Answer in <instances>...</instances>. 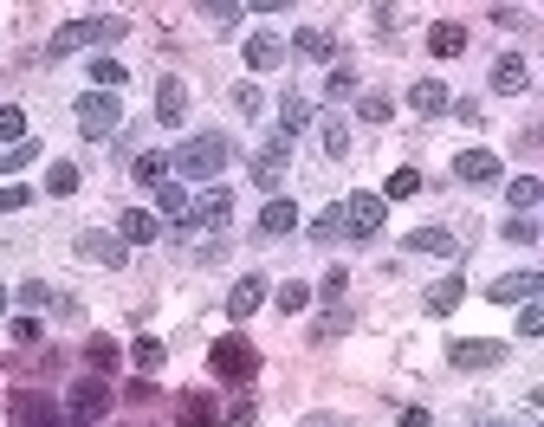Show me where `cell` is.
<instances>
[{
  "label": "cell",
  "instance_id": "681fc988",
  "mask_svg": "<svg viewBox=\"0 0 544 427\" xmlns=\"http://www.w3.org/2000/svg\"><path fill=\"white\" fill-rule=\"evenodd\" d=\"M363 123H389V98H383V91H370V98H363Z\"/></svg>",
  "mask_w": 544,
  "mask_h": 427
},
{
  "label": "cell",
  "instance_id": "d6a6232c",
  "mask_svg": "<svg viewBox=\"0 0 544 427\" xmlns=\"http://www.w3.org/2000/svg\"><path fill=\"white\" fill-rule=\"evenodd\" d=\"M85 363H91V376H111V369H117V343L111 337H91L85 343Z\"/></svg>",
  "mask_w": 544,
  "mask_h": 427
},
{
  "label": "cell",
  "instance_id": "836d02e7",
  "mask_svg": "<svg viewBox=\"0 0 544 427\" xmlns=\"http://www.w3.org/2000/svg\"><path fill=\"white\" fill-rule=\"evenodd\" d=\"M124 65H117V59H104V52H98V59H91V91H117V85H124Z\"/></svg>",
  "mask_w": 544,
  "mask_h": 427
},
{
  "label": "cell",
  "instance_id": "f5cc1de1",
  "mask_svg": "<svg viewBox=\"0 0 544 427\" xmlns=\"http://www.w3.org/2000/svg\"><path fill=\"white\" fill-rule=\"evenodd\" d=\"M305 427H337V415H311V421H305Z\"/></svg>",
  "mask_w": 544,
  "mask_h": 427
},
{
  "label": "cell",
  "instance_id": "4316f807",
  "mask_svg": "<svg viewBox=\"0 0 544 427\" xmlns=\"http://www.w3.org/2000/svg\"><path fill=\"white\" fill-rule=\"evenodd\" d=\"M130 175H136L143 188H156V182H169L175 169H169V156H162V149H149V156H136V169H130Z\"/></svg>",
  "mask_w": 544,
  "mask_h": 427
},
{
  "label": "cell",
  "instance_id": "ffe728a7",
  "mask_svg": "<svg viewBox=\"0 0 544 427\" xmlns=\"http://www.w3.org/2000/svg\"><path fill=\"white\" fill-rule=\"evenodd\" d=\"M292 227H298V208H292V201H279V195H272L266 208H260V233H266V240H285Z\"/></svg>",
  "mask_w": 544,
  "mask_h": 427
},
{
  "label": "cell",
  "instance_id": "74e56055",
  "mask_svg": "<svg viewBox=\"0 0 544 427\" xmlns=\"http://www.w3.org/2000/svg\"><path fill=\"white\" fill-rule=\"evenodd\" d=\"M324 91H331V104L357 98V72H350V65H331V78H324Z\"/></svg>",
  "mask_w": 544,
  "mask_h": 427
},
{
  "label": "cell",
  "instance_id": "bcb514c9",
  "mask_svg": "<svg viewBox=\"0 0 544 427\" xmlns=\"http://www.w3.org/2000/svg\"><path fill=\"white\" fill-rule=\"evenodd\" d=\"M318 292H324V298H344V292H350V272H344V266H331V272L318 279Z\"/></svg>",
  "mask_w": 544,
  "mask_h": 427
},
{
  "label": "cell",
  "instance_id": "c3c4849f",
  "mask_svg": "<svg viewBox=\"0 0 544 427\" xmlns=\"http://www.w3.org/2000/svg\"><path fill=\"white\" fill-rule=\"evenodd\" d=\"M26 201H33V195H26V188H20V182H7V188H0V214H20V208H26Z\"/></svg>",
  "mask_w": 544,
  "mask_h": 427
},
{
  "label": "cell",
  "instance_id": "52a82bcc",
  "mask_svg": "<svg viewBox=\"0 0 544 427\" xmlns=\"http://www.w3.org/2000/svg\"><path fill=\"white\" fill-rule=\"evenodd\" d=\"M506 343H493V337H454V343H447V363H454L460 369V376H473V369H499V363H506Z\"/></svg>",
  "mask_w": 544,
  "mask_h": 427
},
{
  "label": "cell",
  "instance_id": "83f0119b",
  "mask_svg": "<svg viewBox=\"0 0 544 427\" xmlns=\"http://www.w3.org/2000/svg\"><path fill=\"white\" fill-rule=\"evenodd\" d=\"M130 363H136V369H143V376H156V369H162V363H169V350H162V343H156V337H136V343H130Z\"/></svg>",
  "mask_w": 544,
  "mask_h": 427
},
{
  "label": "cell",
  "instance_id": "f907efd6",
  "mask_svg": "<svg viewBox=\"0 0 544 427\" xmlns=\"http://www.w3.org/2000/svg\"><path fill=\"white\" fill-rule=\"evenodd\" d=\"M447 110H454L460 123H480V104H473V98H447Z\"/></svg>",
  "mask_w": 544,
  "mask_h": 427
},
{
  "label": "cell",
  "instance_id": "b9f144b4",
  "mask_svg": "<svg viewBox=\"0 0 544 427\" xmlns=\"http://www.w3.org/2000/svg\"><path fill=\"white\" fill-rule=\"evenodd\" d=\"M234 110H240V117H260V110H266V91L260 85H234Z\"/></svg>",
  "mask_w": 544,
  "mask_h": 427
},
{
  "label": "cell",
  "instance_id": "7402d4cb",
  "mask_svg": "<svg viewBox=\"0 0 544 427\" xmlns=\"http://www.w3.org/2000/svg\"><path fill=\"white\" fill-rule=\"evenodd\" d=\"M408 104H415V117H447V85L441 78H421V85L408 91Z\"/></svg>",
  "mask_w": 544,
  "mask_h": 427
},
{
  "label": "cell",
  "instance_id": "7c38bea8",
  "mask_svg": "<svg viewBox=\"0 0 544 427\" xmlns=\"http://www.w3.org/2000/svg\"><path fill=\"white\" fill-rule=\"evenodd\" d=\"M78 253H85V259H104V266H124L130 246L117 240L111 227H85V233H78Z\"/></svg>",
  "mask_w": 544,
  "mask_h": 427
},
{
  "label": "cell",
  "instance_id": "d6986e66",
  "mask_svg": "<svg viewBox=\"0 0 544 427\" xmlns=\"http://www.w3.org/2000/svg\"><path fill=\"white\" fill-rule=\"evenodd\" d=\"M260 298H266V279H240L234 292H227V318H234V324H247L253 311H260Z\"/></svg>",
  "mask_w": 544,
  "mask_h": 427
},
{
  "label": "cell",
  "instance_id": "1f68e13d",
  "mask_svg": "<svg viewBox=\"0 0 544 427\" xmlns=\"http://www.w3.org/2000/svg\"><path fill=\"white\" fill-rule=\"evenodd\" d=\"M337 233H350V220H344V201H331L318 220H311V240H337Z\"/></svg>",
  "mask_w": 544,
  "mask_h": 427
},
{
  "label": "cell",
  "instance_id": "5bb4252c",
  "mask_svg": "<svg viewBox=\"0 0 544 427\" xmlns=\"http://www.w3.org/2000/svg\"><path fill=\"white\" fill-rule=\"evenodd\" d=\"M156 117H162V123H182V117H188V85H182L175 72L156 78Z\"/></svg>",
  "mask_w": 544,
  "mask_h": 427
},
{
  "label": "cell",
  "instance_id": "60d3db41",
  "mask_svg": "<svg viewBox=\"0 0 544 427\" xmlns=\"http://www.w3.org/2000/svg\"><path fill=\"white\" fill-rule=\"evenodd\" d=\"M499 233H506V240H519V246H538V233H544V227H538L532 214H512V220H506Z\"/></svg>",
  "mask_w": 544,
  "mask_h": 427
},
{
  "label": "cell",
  "instance_id": "d4e9b609",
  "mask_svg": "<svg viewBox=\"0 0 544 427\" xmlns=\"http://www.w3.org/2000/svg\"><path fill=\"white\" fill-rule=\"evenodd\" d=\"M311 123V104H305V91H285L279 98V136H298Z\"/></svg>",
  "mask_w": 544,
  "mask_h": 427
},
{
  "label": "cell",
  "instance_id": "e575fe53",
  "mask_svg": "<svg viewBox=\"0 0 544 427\" xmlns=\"http://www.w3.org/2000/svg\"><path fill=\"white\" fill-rule=\"evenodd\" d=\"M33 162H39V143L26 136V143H13L7 156H0V175H20V169H33Z\"/></svg>",
  "mask_w": 544,
  "mask_h": 427
},
{
  "label": "cell",
  "instance_id": "277c9868",
  "mask_svg": "<svg viewBox=\"0 0 544 427\" xmlns=\"http://www.w3.org/2000/svg\"><path fill=\"white\" fill-rule=\"evenodd\" d=\"M72 123H78V136L104 143V136L124 130V104H117V91H85V98L72 104Z\"/></svg>",
  "mask_w": 544,
  "mask_h": 427
},
{
  "label": "cell",
  "instance_id": "f35d334b",
  "mask_svg": "<svg viewBox=\"0 0 544 427\" xmlns=\"http://www.w3.org/2000/svg\"><path fill=\"white\" fill-rule=\"evenodd\" d=\"M350 324H357V311H331V318H318V324H311V337H318V343H331V337H344Z\"/></svg>",
  "mask_w": 544,
  "mask_h": 427
},
{
  "label": "cell",
  "instance_id": "ee69618b",
  "mask_svg": "<svg viewBox=\"0 0 544 427\" xmlns=\"http://www.w3.org/2000/svg\"><path fill=\"white\" fill-rule=\"evenodd\" d=\"M20 305H26V311H46V305H52V285H46V279H26V285H20Z\"/></svg>",
  "mask_w": 544,
  "mask_h": 427
},
{
  "label": "cell",
  "instance_id": "7dc6e473",
  "mask_svg": "<svg viewBox=\"0 0 544 427\" xmlns=\"http://www.w3.org/2000/svg\"><path fill=\"white\" fill-rule=\"evenodd\" d=\"M7 330H13V343H39V337H46V324H39V318H13Z\"/></svg>",
  "mask_w": 544,
  "mask_h": 427
},
{
  "label": "cell",
  "instance_id": "f546056e",
  "mask_svg": "<svg viewBox=\"0 0 544 427\" xmlns=\"http://www.w3.org/2000/svg\"><path fill=\"white\" fill-rule=\"evenodd\" d=\"M292 46L305 52V59H331V52H337V46H331V33H324V26H298V39H292Z\"/></svg>",
  "mask_w": 544,
  "mask_h": 427
},
{
  "label": "cell",
  "instance_id": "db71d44e",
  "mask_svg": "<svg viewBox=\"0 0 544 427\" xmlns=\"http://www.w3.org/2000/svg\"><path fill=\"white\" fill-rule=\"evenodd\" d=\"M0 311H7V285H0Z\"/></svg>",
  "mask_w": 544,
  "mask_h": 427
},
{
  "label": "cell",
  "instance_id": "8992f818",
  "mask_svg": "<svg viewBox=\"0 0 544 427\" xmlns=\"http://www.w3.org/2000/svg\"><path fill=\"white\" fill-rule=\"evenodd\" d=\"M104 408H111V382H104V376L72 382V402H65V421H72V427H98Z\"/></svg>",
  "mask_w": 544,
  "mask_h": 427
},
{
  "label": "cell",
  "instance_id": "f6af8a7d",
  "mask_svg": "<svg viewBox=\"0 0 544 427\" xmlns=\"http://www.w3.org/2000/svg\"><path fill=\"white\" fill-rule=\"evenodd\" d=\"M538 330H544V305L525 298V305H519V337H538Z\"/></svg>",
  "mask_w": 544,
  "mask_h": 427
},
{
  "label": "cell",
  "instance_id": "f1b7e54d",
  "mask_svg": "<svg viewBox=\"0 0 544 427\" xmlns=\"http://www.w3.org/2000/svg\"><path fill=\"white\" fill-rule=\"evenodd\" d=\"M506 208H512V214H532V208H538V175H519V182H506Z\"/></svg>",
  "mask_w": 544,
  "mask_h": 427
},
{
  "label": "cell",
  "instance_id": "9c48e42d",
  "mask_svg": "<svg viewBox=\"0 0 544 427\" xmlns=\"http://www.w3.org/2000/svg\"><path fill=\"white\" fill-rule=\"evenodd\" d=\"M383 214H389V201H383V195H350V201H344L350 240H376V233H383Z\"/></svg>",
  "mask_w": 544,
  "mask_h": 427
},
{
  "label": "cell",
  "instance_id": "ba28073f",
  "mask_svg": "<svg viewBox=\"0 0 544 427\" xmlns=\"http://www.w3.org/2000/svg\"><path fill=\"white\" fill-rule=\"evenodd\" d=\"M227 220H234V195H227V188H208V195H201L195 208H188V220H182L175 233L188 240V233H201V227H208V240H214V233H221Z\"/></svg>",
  "mask_w": 544,
  "mask_h": 427
},
{
  "label": "cell",
  "instance_id": "6da1fadb",
  "mask_svg": "<svg viewBox=\"0 0 544 427\" xmlns=\"http://www.w3.org/2000/svg\"><path fill=\"white\" fill-rule=\"evenodd\" d=\"M124 33H130L124 13H85V20H72V26H59V33H52V59L85 52V46H111V39H124Z\"/></svg>",
  "mask_w": 544,
  "mask_h": 427
},
{
  "label": "cell",
  "instance_id": "e0dca14e",
  "mask_svg": "<svg viewBox=\"0 0 544 427\" xmlns=\"http://www.w3.org/2000/svg\"><path fill=\"white\" fill-rule=\"evenodd\" d=\"M156 214H149V208H124V214H117V240H124V246H149V240H156Z\"/></svg>",
  "mask_w": 544,
  "mask_h": 427
},
{
  "label": "cell",
  "instance_id": "ab89813d",
  "mask_svg": "<svg viewBox=\"0 0 544 427\" xmlns=\"http://www.w3.org/2000/svg\"><path fill=\"white\" fill-rule=\"evenodd\" d=\"M272 298H279V311H292V318H298V311L311 305V285H305V279H292V285H279Z\"/></svg>",
  "mask_w": 544,
  "mask_h": 427
},
{
  "label": "cell",
  "instance_id": "3957f363",
  "mask_svg": "<svg viewBox=\"0 0 544 427\" xmlns=\"http://www.w3.org/2000/svg\"><path fill=\"white\" fill-rule=\"evenodd\" d=\"M227 156H234V149H227V136L201 130V136H188V143L169 156V169H175V175H195V182H208V175L227 169Z\"/></svg>",
  "mask_w": 544,
  "mask_h": 427
},
{
  "label": "cell",
  "instance_id": "8fae6325",
  "mask_svg": "<svg viewBox=\"0 0 544 427\" xmlns=\"http://www.w3.org/2000/svg\"><path fill=\"white\" fill-rule=\"evenodd\" d=\"M544 292V272H512V279H493L486 285V298L493 305H525V298H538Z\"/></svg>",
  "mask_w": 544,
  "mask_h": 427
},
{
  "label": "cell",
  "instance_id": "44dd1931",
  "mask_svg": "<svg viewBox=\"0 0 544 427\" xmlns=\"http://www.w3.org/2000/svg\"><path fill=\"white\" fill-rule=\"evenodd\" d=\"M318 123H324V130H318V136H324V156H337V162H344V156H350V143H357V136H350V117L324 110Z\"/></svg>",
  "mask_w": 544,
  "mask_h": 427
},
{
  "label": "cell",
  "instance_id": "9a60e30c",
  "mask_svg": "<svg viewBox=\"0 0 544 427\" xmlns=\"http://www.w3.org/2000/svg\"><path fill=\"white\" fill-rule=\"evenodd\" d=\"M408 253H434V259H454L460 253V233H447V227H415V233H408Z\"/></svg>",
  "mask_w": 544,
  "mask_h": 427
},
{
  "label": "cell",
  "instance_id": "603a6c76",
  "mask_svg": "<svg viewBox=\"0 0 544 427\" xmlns=\"http://www.w3.org/2000/svg\"><path fill=\"white\" fill-rule=\"evenodd\" d=\"M247 65H253V72H279V65H285V46L272 33H253L247 39Z\"/></svg>",
  "mask_w": 544,
  "mask_h": 427
},
{
  "label": "cell",
  "instance_id": "484cf974",
  "mask_svg": "<svg viewBox=\"0 0 544 427\" xmlns=\"http://www.w3.org/2000/svg\"><path fill=\"white\" fill-rule=\"evenodd\" d=\"M460 298H467V279H441V285H428V318H447Z\"/></svg>",
  "mask_w": 544,
  "mask_h": 427
},
{
  "label": "cell",
  "instance_id": "816d5d0a",
  "mask_svg": "<svg viewBox=\"0 0 544 427\" xmlns=\"http://www.w3.org/2000/svg\"><path fill=\"white\" fill-rule=\"evenodd\" d=\"M396 427H434V415H428V408H408V415H402Z\"/></svg>",
  "mask_w": 544,
  "mask_h": 427
},
{
  "label": "cell",
  "instance_id": "7a4b0ae2",
  "mask_svg": "<svg viewBox=\"0 0 544 427\" xmlns=\"http://www.w3.org/2000/svg\"><path fill=\"white\" fill-rule=\"evenodd\" d=\"M208 376H221V382H260V350H253L247 330H227V337H214Z\"/></svg>",
  "mask_w": 544,
  "mask_h": 427
},
{
  "label": "cell",
  "instance_id": "8d00e7d4",
  "mask_svg": "<svg viewBox=\"0 0 544 427\" xmlns=\"http://www.w3.org/2000/svg\"><path fill=\"white\" fill-rule=\"evenodd\" d=\"M201 20H208L214 33H227L234 20H247V7H234V0H214V7H201Z\"/></svg>",
  "mask_w": 544,
  "mask_h": 427
},
{
  "label": "cell",
  "instance_id": "d590c367",
  "mask_svg": "<svg viewBox=\"0 0 544 427\" xmlns=\"http://www.w3.org/2000/svg\"><path fill=\"white\" fill-rule=\"evenodd\" d=\"M0 143H26V110L20 104H0Z\"/></svg>",
  "mask_w": 544,
  "mask_h": 427
},
{
  "label": "cell",
  "instance_id": "2e32d148",
  "mask_svg": "<svg viewBox=\"0 0 544 427\" xmlns=\"http://www.w3.org/2000/svg\"><path fill=\"white\" fill-rule=\"evenodd\" d=\"M428 52L434 59H460V52H467V26L460 20H434L428 26Z\"/></svg>",
  "mask_w": 544,
  "mask_h": 427
},
{
  "label": "cell",
  "instance_id": "7bdbcfd3",
  "mask_svg": "<svg viewBox=\"0 0 544 427\" xmlns=\"http://www.w3.org/2000/svg\"><path fill=\"white\" fill-rule=\"evenodd\" d=\"M415 188H421V175L415 169H396V175H389V188H383V201H408Z\"/></svg>",
  "mask_w": 544,
  "mask_h": 427
},
{
  "label": "cell",
  "instance_id": "4dcf8cb0",
  "mask_svg": "<svg viewBox=\"0 0 544 427\" xmlns=\"http://www.w3.org/2000/svg\"><path fill=\"white\" fill-rule=\"evenodd\" d=\"M78 182H85L78 162H52V169H46V195H78Z\"/></svg>",
  "mask_w": 544,
  "mask_h": 427
},
{
  "label": "cell",
  "instance_id": "30bf717a",
  "mask_svg": "<svg viewBox=\"0 0 544 427\" xmlns=\"http://www.w3.org/2000/svg\"><path fill=\"white\" fill-rule=\"evenodd\" d=\"M454 175H460L467 188H493V182H499V156H493V149H460Z\"/></svg>",
  "mask_w": 544,
  "mask_h": 427
},
{
  "label": "cell",
  "instance_id": "4fadbf2b",
  "mask_svg": "<svg viewBox=\"0 0 544 427\" xmlns=\"http://www.w3.org/2000/svg\"><path fill=\"white\" fill-rule=\"evenodd\" d=\"M493 91H499V98H519V91H532V65H525L519 52L493 59Z\"/></svg>",
  "mask_w": 544,
  "mask_h": 427
},
{
  "label": "cell",
  "instance_id": "ac0fdd59",
  "mask_svg": "<svg viewBox=\"0 0 544 427\" xmlns=\"http://www.w3.org/2000/svg\"><path fill=\"white\" fill-rule=\"evenodd\" d=\"M221 421V408H214V395H182V402H175V427H214Z\"/></svg>",
  "mask_w": 544,
  "mask_h": 427
},
{
  "label": "cell",
  "instance_id": "cb8c5ba5",
  "mask_svg": "<svg viewBox=\"0 0 544 427\" xmlns=\"http://www.w3.org/2000/svg\"><path fill=\"white\" fill-rule=\"evenodd\" d=\"M156 208L169 214L175 227H182V220H188V208H195V201H188V188H182V182H175V175H169V182H156Z\"/></svg>",
  "mask_w": 544,
  "mask_h": 427
},
{
  "label": "cell",
  "instance_id": "5b68a950",
  "mask_svg": "<svg viewBox=\"0 0 544 427\" xmlns=\"http://www.w3.org/2000/svg\"><path fill=\"white\" fill-rule=\"evenodd\" d=\"M247 169H253V188H260V195H272V188L285 182V169H292V136H279V130H272L266 143L253 149V162H247Z\"/></svg>",
  "mask_w": 544,
  "mask_h": 427
}]
</instances>
